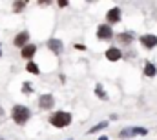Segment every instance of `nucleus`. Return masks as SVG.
Segmentation results:
<instances>
[{
    "instance_id": "nucleus-1",
    "label": "nucleus",
    "mask_w": 157,
    "mask_h": 140,
    "mask_svg": "<svg viewBox=\"0 0 157 140\" xmlns=\"http://www.w3.org/2000/svg\"><path fill=\"white\" fill-rule=\"evenodd\" d=\"M49 122H51V126H55V127H66V126H70V122H71V115H70V113H64V111H57V113L51 115Z\"/></svg>"
},
{
    "instance_id": "nucleus-2",
    "label": "nucleus",
    "mask_w": 157,
    "mask_h": 140,
    "mask_svg": "<svg viewBox=\"0 0 157 140\" xmlns=\"http://www.w3.org/2000/svg\"><path fill=\"white\" fill-rule=\"evenodd\" d=\"M11 115H13V120L17 122V124H26L28 120H29V116H31V113H29V109L28 107H24V105H15L13 107V111H11Z\"/></svg>"
},
{
    "instance_id": "nucleus-3",
    "label": "nucleus",
    "mask_w": 157,
    "mask_h": 140,
    "mask_svg": "<svg viewBox=\"0 0 157 140\" xmlns=\"http://www.w3.org/2000/svg\"><path fill=\"white\" fill-rule=\"evenodd\" d=\"M146 133H148V129H144V127H130V129H122L119 133V137L121 138H130L133 135H146Z\"/></svg>"
},
{
    "instance_id": "nucleus-4",
    "label": "nucleus",
    "mask_w": 157,
    "mask_h": 140,
    "mask_svg": "<svg viewBox=\"0 0 157 140\" xmlns=\"http://www.w3.org/2000/svg\"><path fill=\"white\" fill-rule=\"evenodd\" d=\"M97 36H99L101 40H110V38L113 36V31H112V28H108V26H99Z\"/></svg>"
},
{
    "instance_id": "nucleus-5",
    "label": "nucleus",
    "mask_w": 157,
    "mask_h": 140,
    "mask_svg": "<svg viewBox=\"0 0 157 140\" xmlns=\"http://www.w3.org/2000/svg\"><path fill=\"white\" fill-rule=\"evenodd\" d=\"M53 104H55V100H53L51 95H42V97L39 98V105L42 107V109H51Z\"/></svg>"
},
{
    "instance_id": "nucleus-6",
    "label": "nucleus",
    "mask_w": 157,
    "mask_h": 140,
    "mask_svg": "<svg viewBox=\"0 0 157 140\" xmlns=\"http://www.w3.org/2000/svg\"><path fill=\"white\" fill-rule=\"evenodd\" d=\"M48 47H49L55 55H60V53H62V49H64L62 42H60V40H57V38H51V40L48 42Z\"/></svg>"
},
{
    "instance_id": "nucleus-7",
    "label": "nucleus",
    "mask_w": 157,
    "mask_h": 140,
    "mask_svg": "<svg viewBox=\"0 0 157 140\" xmlns=\"http://www.w3.org/2000/svg\"><path fill=\"white\" fill-rule=\"evenodd\" d=\"M141 44L144 47H155L157 46V36L155 35H144L141 36Z\"/></svg>"
},
{
    "instance_id": "nucleus-8",
    "label": "nucleus",
    "mask_w": 157,
    "mask_h": 140,
    "mask_svg": "<svg viewBox=\"0 0 157 140\" xmlns=\"http://www.w3.org/2000/svg\"><path fill=\"white\" fill-rule=\"evenodd\" d=\"M106 18H108V22H110V24L119 22V20H121V9H117V7L110 9V11H108V15H106Z\"/></svg>"
},
{
    "instance_id": "nucleus-9",
    "label": "nucleus",
    "mask_w": 157,
    "mask_h": 140,
    "mask_svg": "<svg viewBox=\"0 0 157 140\" xmlns=\"http://www.w3.org/2000/svg\"><path fill=\"white\" fill-rule=\"evenodd\" d=\"M35 51H37V46L35 44H28V46L22 47V57L24 58H31L35 55Z\"/></svg>"
},
{
    "instance_id": "nucleus-10",
    "label": "nucleus",
    "mask_w": 157,
    "mask_h": 140,
    "mask_svg": "<svg viewBox=\"0 0 157 140\" xmlns=\"http://www.w3.org/2000/svg\"><path fill=\"white\" fill-rule=\"evenodd\" d=\"M28 38H29V35L24 31V33H20V35L15 36V42H13V44H15L17 47H24V46H26V42H28Z\"/></svg>"
},
{
    "instance_id": "nucleus-11",
    "label": "nucleus",
    "mask_w": 157,
    "mask_h": 140,
    "mask_svg": "<svg viewBox=\"0 0 157 140\" xmlns=\"http://www.w3.org/2000/svg\"><path fill=\"white\" fill-rule=\"evenodd\" d=\"M106 57H108V60L115 62V60H119L122 55H121V51H119L117 47H112V49H108V51H106Z\"/></svg>"
},
{
    "instance_id": "nucleus-12",
    "label": "nucleus",
    "mask_w": 157,
    "mask_h": 140,
    "mask_svg": "<svg viewBox=\"0 0 157 140\" xmlns=\"http://www.w3.org/2000/svg\"><path fill=\"white\" fill-rule=\"evenodd\" d=\"M104 127H108V122H101V124L93 126L91 129H88V135H91V133H99V131H101V129H104Z\"/></svg>"
},
{
    "instance_id": "nucleus-13",
    "label": "nucleus",
    "mask_w": 157,
    "mask_h": 140,
    "mask_svg": "<svg viewBox=\"0 0 157 140\" xmlns=\"http://www.w3.org/2000/svg\"><path fill=\"white\" fill-rule=\"evenodd\" d=\"M155 73H157L155 66H154V64H150V62H148V64H146V68H144V75H146V76H154V75H155Z\"/></svg>"
},
{
    "instance_id": "nucleus-14",
    "label": "nucleus",
    "mask_w": 157,
    "mask_h": 140,
    "mask_svg": "<svg viewBox=\"0 0 157 140\" xmlns=\"http://www.w3.org/2000/svg\"><path fill=\"white\" fill-rule=\"evenodd\" d=\"M132 38H133V36H132V35H126V33H124V35H122V33L119 35V40H121L122 44H130V42H132Z\"/></svg>"
},
{
    "instance_id": "nucleus-15",
    "label": "nucleus",
    "mask_w": 157,
    "mask_h": 140,
    "mask_svg": "<svg viewBox=\"0 0 157 140\" xmlns=\"http://www.w3.org/2000/svg\"><path fill=\"white\" fill-rule=\"evenodd\" d=\"M28 71H29V73H33V75H39V73H40L39 66H37V64H33V62H29V64H28Z\"/></svg>"
},
{
    "instance_id": "nucleus-16",
    "label": "nucleus",
    "mask_w": 157,
    "mask_h": 140,
    "mask_svg": "<svg viewBox=\"0 0 157 140\" xmlns=\"http://www.w3.org/2000/svg\"><path fill=\"white\" fill-rule=\"evenodd\" d=\"M97 95H99V97H101V98H104V100H106V98H108V97H106V95H104V91H102V87H101V86H97Z\"/></svg>"
},
{
    "instance_id": "nucleus-17",
    "label": "nucleus",
    "mask_w": 157,
    "mask_h": 140,
    "mask_svg": "<svg viewBox=\"0 0 157 140\" xmlns=\"http://www.w3.org/2000/svg\"><path fill=\"white\" fill-rule=\"evenodd\" d=\"M24 6H26V2H17V4H15V11H18V9H22Z\"/></svg>"
},
{
    "instance_id": "nucleus-18",
    "label": "nucleus",
    "mask_w": 157,
    "mask_h": 140,
    "mask_svg": "<svg viewBox=\"0 0 157 140\" xmlns=\"http://www.w3.org/2000/svg\"><path fill=\"white\" fill-rule=\"evenodd\" d=\"M99 140H108V137H101Z\"/></svg>"
},
{
    "instance_id": "nucleus-19",
    "label": "nucleus",
    "mask_w": 157,
    "mask_h": 140,
    "mask_svg": "<svg viewBox=\"0 0 157 140\" xmlns=\"http://www.w3.org/2000/svg\"><path fill=\"white\" fill-rule=\"evenodd\" d=\"M0 57H2V51H0Z\"/></svg>"
}]
</instances>
